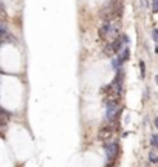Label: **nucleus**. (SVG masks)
Masks as SVG:
<instances>
[{"label": "nucleus", "mask_w": 158, "mask_h": 167, "mask_svg": "<svg viewBox=\"0 0 158 167\" xmlns=\"http://www.w3.org/2000/svg\"><path fill=\"white\" fill-rule=\"evenodd\" d=\"M122 113V107L118 104V99H107L106 101V119L112 124L116 122Z\"/></svg>", "instance_id": "nucleus-1"}, {"label": "nucleus", "mask_w": 158, "mask_h": 167, "mask_svg": "<svg viewBox=\"0 0 158 167\" xmlns=\"http://www.w3.org/2000/svg\"><path fill=\"white\" fill-rule=\"evenodd\" d=\"M104 152H106V164H115L119 155L118 141H109L104 142Z\"/></svg>", "instance_id": "nucleus-2"}, {"label": "nucleus", "mask_w": 158, "mask_h": 167, "mask_svg": "<svg viewBox=\"0 0 158 167\" xmlns=\"http://www.w3.org/2000/svg\"><path fill=\"white\" fill-rule=\"evenodd\" d=\"M112 136H113V127L112 125H102L98 131V139L102 142L112 141Z\"/></svg>", "instance_id": "nucleus-3"}, {"label": "nucleus", "mask_w": 158, "mask_h": 167, "mask_svg": "<svg viewBox=\"0 0 158 167\" xmlns=\"http://www.w3.org/2000/svg\"><path fill=\"white\" fill-rule=\"evenodd\" d=\"M122 64H124V62L119 59V56H115V57H112V59H110V65H112V68H113L115 71H118L119 68L122 67Z\"/></svg>", "instance_id": "nucleus-4"}, {"label": "nucleus", "mask_w": 158, "mask_h": 167, "mask_svg": "<svg viewBox=\"0 0 158 167\" xmlns=\"http://www.w3.org/2000/svg\"><path fill=\"white\" fill-rule=\"evenodd\" d=\"M119 59H121L122 62H127V60L130 59V48H129V46H124V48L121 50V53H119Z\"/></svg>", "instance_id": "nucleus-5"}, {"label": "nucleus", "mask_w": 158, "mask_h": 167, "mask_svg": "<svg viewBox=\"0 0 158 167\" xmlns=\"http://www.w3.org/2000/svg\"><path fill=\"white\" fill-rule=\"evenodd\" d=\"M151 147L155 150L158 149V133H152L151 135Z\"/></svg>", "instance_id": "nucleus-6"}, {"label": "nucleus", "mask_w": 158, "mask_h": 167, "mask_svg": "<svg viewBox=\"0 0 158 167\" xmlns=\"http://www.w3.org/2000/svg\"><path fill=\"white\" fill-rule=\"evenodd\" d=\"M140 74H141V78L146 76V65H144L143 60H140Z\"/></svg>", "instance_id": "nucleus-7"}, {"label": "nucleus", "mask_w": 158, "mask_h": 167, "mask_svg": "<svg viewBox=\"0 0 158 167\" xmlns=\"http://www.w3.org/2000/svg\"><path fill=\"white\" fill-rule=\"evenodd\" d=\"M119 37H121V41H122V45H124V46H129L130 39H129V36H127V34H121Z\"/></svg>", "instance_id": "nucleus-8"}, {"label": "nucleus", "mask_w": 158, "mask_h": 167, "mask_svg": "<svg viewBox=\"0 0 158 167\" xmlns=\"http://www.w3.org/2000/svg\"><path fill=\"white\" fill-rule=\"evenodd\" d=\"M149 161H151V163H157V155H155L154 150L149 152Z\"/></svg>", "instance_id": "nucleus-9"}, {"label": "nucleus", "mask_w": 158, "mask_h": 167, "mask_svg": "<svg viewBox=\"0 0 158 167\" xmlns=\"http://www.w3.org/2000/svg\"><path fill=\"white\" fill-rule=\"evenodd\" d=\"M152 41L155 42V43H158V30H154V31H152Z\"/></svg>", "instance_id": "nucleus-10"}, {"label": "nucleus", "mask_w": 158, "mask_h": 167, "mask_svg": "<svg viewBox=\"0 0 158 167\" xmlns=\"http://www.w3.org/2000/svg\"><path fill=\"white\" fill-rule=\"evenodd\" d=\"M152 11L158 12V0H152Z\"/></svg>", "instance_id": "nucleus-11"}, {"label": "nucleus", "mask_w": 158, "mask_h": 167, "mask_svg": "<svg viewBox=\"0 0 158 167\" xmlns=\"http://www.w3.org/2000/svg\"><path fill=\"white\" fill-rule=\"evenodd\" d=\"M149 94H151V90H149V88H144V96H143V99L146 101V99L149 98Z\"/></svg>", "instance_id": "nucleus-12"}, {"label": "nucleus", "mask_w": 158, "mask_h": 167, "mask_svg": "<svg viewBox=\"0 0 158 167\" xmlns=\"http://www.w3.org/2000/svg\"><path fill=\"white\" fill-rule=\"evenodd\" d=\"M154 125H155V127H157V128H158V116H157V118H155V121H154Z\"/></svg>", "instance_id": "nucleus-13"}, {"label": "nucleus", "mask_w": 158, "mask_h": 167, "mask_svg": "<svg viewBox=\"0 0 158 167\" xmlns=\"http://www.w3.org/2000/svg\"><path fill=\"white\" fill-rule=\"evenodd\" d=\"M155 84H157V85H158V74H157V76H155Z\"/></svg>", "instance_id": "nucleus-14"}, {"label": "nucleus", "mask_w": 158, "mask_h": 167, "mask_svg": "<svg viewBox=\"0 0 158 167\" xmlns=\"http://www.w3.org/2000/svg\"><path fill=\"white\" fill-rule=\"evenodd\" d=\"M155 53L158 54V43H157V46H155Z\"/></svg>", "instance_id": "nucleus-15"}, {"label": "nucleus", "mask_w": 158, "mask_h": 167, "mask_svg": "<svg viewBox=\"0 0 158 167\" xmlns=\"http://www.w3.org/2000/svg\"><path fill=\"white\" fill-rule=\"evenodd\" d=\"M157 164H158V155H157Z\"/></svg>", "instance_id": "nucleus-16"}]
</instances>
